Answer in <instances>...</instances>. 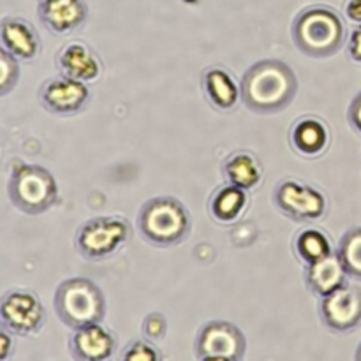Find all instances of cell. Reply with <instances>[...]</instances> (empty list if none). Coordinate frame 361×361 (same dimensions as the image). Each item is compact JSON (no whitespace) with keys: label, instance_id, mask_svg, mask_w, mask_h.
<instances>
[{"label":"cell","instance_id":"44dd1931","mask_svg":"<svg viewBox=\"0 0 361 361\" xmlns=\"http://www.w3.org/2000/svg\"><path fill=\"white\" fill-rule=\"evenodd\" d=\"M295 250L305 264L317 263L330 254H334L331 243L323 231L316 228L303 229L295 240Z\"/></svg>","mask_w":361,"mask_h":361},{"label":"cell","instance_id":"30bf717a","mask_svg":"<svg viewBox=\"0 0 361 361\" xmlns=\"http://www.w3.org/2000/svg\"><path fill=\"white\" fill-rule=\"evenodd\" d=\"M319 314L328 330L337 334L355 330L361 323V289L349 284L342 286L321 300Z\"/></svg>","mask_w":361,"mask_h":361},{"label":"cell","instance_id":"5b68a950","mask_svg":"<svg viewBox=\"0 0 361 361\" xmlns=\"http://www.w3.org/2000/svg\"><path fill=\"white\" fill-rule=\"evenodd\" d=\"M9 200L27 215L48 212L59 197V185L51 173L37 164L16 162L7 183Z\"/></svg>","mask_w":361,"mask_h":361},{"label":"cell","instance_id":"9a60e30c","mask_svg":"<svg viewBox=\"0 0 361 361\" xmlns=\"http://www.w3.org/2000/svg\"><path fill=\"white\" fill-rule=\"evenodd\" d=\"M56 66L62 76L76 81H94L101 76V62L97 55L81 42L63 46L56 55Z\"/></svg>","mask_w":361,"mask_h":361},{"label":"cell","instance_id":"cb8c5ba5","mask_svg":"<svg viewBox=\"0 0 361 361\" xmlns=\"http://www.w3.org/2000/svg\"><path fill=\"white\" fill-rule=\"evenodd\" d=\"M120 361H162V356L150 342L134 341L123 349Z\"/></svg>","mask_w":361,"mask_h":361},{"label":"cell","instance_id":"7402d4cb","mask_svg":"<svg viewBox=\"0 0 361 361\" xmlns=\"http://www.w3.org/2000/svg\"><path fill=\"white\" fill-rule=\"evenodd\" d=\"M337 254L349 277L361 281V228L349 229L342 236Z\"/></svg>","mask_w":361,"mask_h":361},{"label":"cell","instance_id":"4fadbf2b","mask_svg":"<svg viewBox=\"0 0 361 361\" xmlns=\"http://www.w3.org/2000/svg\"><path fill=\"white\" fill-rule=\"evenodd\" d=\"M69 351L76 361H109L116 351V338L101 323L74 330Z\"/></svg>","mask_w":361,"mask_h":361},{"label":"cell","instance_id":"7a4b0ae2","mask_svg":"<svg viewBox=\"0 0 361 361\" xmlns=\"http://www.w3.org/2000/svg\"><path fill=\"white\" fill-rule=\"evenodd\" d=\"M344 23L330 7H307L293 23V41L296 48L314 59H326L337 53L344 44Z\"/></svg>","mask_w":361,"mask_h":361},{"label":"cell","instance_id":"ac0fdd59","mask_svg":"<svg viewBox=\"0 0 361 361\" xmlns=\"http://www.w3.org/2000/svg\"><path fill=\"white\" fill-rule=\"evenodd\" d=\"M291 143L298 154L305 157H316L326 150L330 143V133L321 120L309 116L295 123L291 129Z\"/></svg>","mask_w":361,"mask_h":361},{"label":"cell","instance_id":"4dcf8cb0","mask_svg":"<svg viewBox=\"0 0 361 361\" xmlns=\"http://www.w3.org/2000/svg\"><path fill=\"white\" fill-rule=\"evenodd\" d=\"M355 361H361V344L358 345V351H356V360Z\"/></svg>","mask_w":361,"mask_h":361},{"label":"cell","instance_id":"7c38bea8","mask_svg":"<svg viewBox=\"0 0 361 361\" xmlns=\"http://www.w3.org/2000/svg\"><path fill=\"white\" fill-rule=\"evenodd\" d=\"M0 48L13 55L18 62H30L41 53V37L30 21L18 16L0 21Z\"/></svg>","mask_w":361,"mask_h":361},{"label":"cell","instance_id":"f1b7e54d","mask_svg":"<svg viewBox=\"0 0 361 361\" xmlns=\"http://www.w3.org/2000/svg\"><path fill=\"white\" fill-rule=\"evenodd\" d=\"M345 14L351 21L361 23V0H349L348 7H345Z\"/></svg>","mask_w":361,"mask_h":361},{"label":"cell","instance_id":"3957f363","mask_svg":"<svg viewBox=\"0 0 361 361\" xmlns=\"http://www.w3.org/2000/svg\"><path fill=\"white\" fill-rule=\"evenodd\" d=\"M53 305L59 319L71 330L102 323L106 316V300L101 288L85 277L60 282Z\"/></svg>","mask_w":361,"mask_h":361},{"label":"cell","instance_id":"83f0119b","mask_svg":"<svg viewBox=\"0 0 361 361\" xmlns=\"http://www.w3.org/2000/svg\"><path fill=\"white\" fill-rule=\"evenodd\" d=\"M349 53H351L353 60L361 62V25L358 28H355L351 39H349Z\"/></svg>","mask_w":361,"mask_h":361},{"label":"cell","instance_id":"ba28073f","mask_svg":"<svg viewBox=\"0 0 361 361\" xmlns=\"http://www.w3.org/2000/svg\"><path fill=\"white\" fill-rule=\"evenodd\" d=\"M274 203L286 217L296 222L319 221L326 214V197L298 180H284L274 190Z\"/></svg>","mask_w":361,"mask_h":361},{"label":"cell","instance_id":"d6986e66","mask_svg":"<svg viewBox=\"0 0 361 361\" xmlns=\"http://www.w3.org/2000/svg\"><path fill=\"white\" fill-rule=\"evenodd\" d=\"M222 173L231 185L249 190L261 182L263 168L256 155L249 154V152H236L226 159L222 164Z\"/></svg>","mask_w":361,"mask_h":361},{"label":"cell","instance_id":"9c48e42d","mask_svg":"<svg viewBox=\"0 0 361 361\" xmlns=\"http://www.w3.org/2000/svg\"><path fill=\"white\" fill-rule=\"evenodd\" d=\"M247 341L243 331L229 321H210L196 337L197 358H231L245 356Z\"/></svg>","mask_w":361,"mask_h":361},{"label":"cell","instance_id":"8992f818","mask_svg":"<svg viewBox=\"0 0 361 361\" xmlns=\"http://www.w3.org/2000/svg\"><path fill=\"white\" fill-rule=\"evenodd\" d=\"M130 228L120 217H95L76 233V249L90 261L106 259L129 242Z\"/></svg>","mask_w":361,"mask_h":361},{"label":"cell","instance_id":"e0dca14e","mask_svg":"<svg viewBox=\"0 0 361 361\" xmlns=\"http://www.w3.org/2000/svg\"><path fill=\"white\" fill-rule=\"evenodd\" d=\"M203 90L210 104L217 109H233L242 99L235 78L221 67H210L203 74Z\"/></svg>","mask_w":361,"mask_h":361},{"label":"cell","instance_id":"484cf974","mask_svg":"<svg viewBox=\"0 0 361 361\" xmlns=\"http://www.w3.org/2000/svg\"><path fill=\"white\" fill-rule=\"evenodd\" d=\"M13 353H14L13 334H9V331L0 324V361H9L11 356H13Z\"/></svg>","mask_w":361,"mask_h":361},{"label":"cell","instance_id":"ffe728a7","mask_svg":"<svg viewBox=\"0 0 361 361\" xmlns=\"http://www.w3.org/2000/svg\"><path fill=\"white\" fill-rule=\"evenodd\" d=\"M247 204L245 190L236 185H226L215 190L210 200V212L219 222H235Z\"/></svg>","mask_w":361,"mask_h":361},{"label":"cell","instance_id":"603a6c76","mask_svg":"<svg viewBox=\"0 0 361 361\" xmlns=\"http://www.w3.org/2000/svg\"><path fill=\"white\" fill-rule=\"evenodd\" d=\"M20 81V63L13 55L0 48V97L14 90Z\"/></svg>","mask_w":361,"mask_h":361},{"label":"cell","instance_id":"277c9868","mask_svg":"<svg viewBox=\"0 0 361 361\" xmlns=\"http://www.w3.org/2000/svg\"><path fill=\"white\" fill-rule=\"evenodd\" d=\"M137 228L141 236L152 245L171 247L189 236L190 215L176 197L159 196L141 207Z\"/></svg>","mask_w":361,"mask_h":361},{"label":"cell","instance_id":"d4e9b609","mask_svg":"<svg viewBox=\"0 0 361 361\" xmlns=\"http://www.w3.org/2000/svg\"><path fill=\"white\" fill-rule=\"evenodd\" d=\"M141 330H143V335L147 337V341L157 342L166 335L168 323H166V319L162 314H159V312L148 314V316L145 317Z\"/></svg>","mask_w":361,"mask_h":361},{"label":"cell","instance_id":"f546056e","mask_svg":"<svg viewBox=\"0 0 361 361\" xmlns=\"http://www.w3.org/2000/svg\"><path fill=\"white\" fill-rule=\"evenodd\" d=\"M200 361H238V360H231V358H201Z\"/></svg>","mask_w":361,"mask_h":361},{"label":"cell","instance_id":"5bb4252c","mask_svg":"<svg viewBox=\"0 0 361 361\" xmlns=\"http://www.w3.org/2000/svg\"><path fill=\"white\" fill-rule=\"evenodd\" d=\"M37 16L53 34H69L87 21L85 0H39Z\"/></svg>","mask_w":361,"mask_h":361},{"label":"cell","instance_id":"8fae6325","mask_svg":"<svg viewBox=\"0 0 361 361\" xmlns=\"http://www.w3.org/2000/svg\"><path fill=\"white\" fill-rule=\"evenodd\" d=\"M90 99V90L83 81L67 76L49 78L39 90V102L42 108L55 115H76Z\"/></svg>","mask_w":361,"mask_h":361},{"label":"cell","instance_id":"52a82bcc","mask_svg":"<svg viewBox=\"0 0 361 361\" xmlns=\"http://www.w3.org/2000/svg\"><path fill=\"white\" fill-rule=\"evenodd\" d=\"M44 307L35 293L13 289L0 296V324L9 334L30 337L44 326Z\"/></svg>","mask_w":361,"mask_h":361},{"label":"cell","instance_id":"2e32d148","mask_svg":"<svg viewBox=\"0 0 361 361\" xmlns=\"http://www.w3.org/2000/svg\"><path fill=\"white\" fill-rule=\"evenodd\" d=\"M348 271L342 264L341 257L337 252L330 254L324 259L317 263L307 264L305 268V282L314 295L324 296L331 295L334 291L341 289L342 286L348 284Z\"/></svg>","mask_w":361,"mask_h":361},{"label":"cell","instance_id":"4316f807","mask_svg":"<svg viewBox=\"0 0 361 361\" xmlns=\"http://www.w3.org/2000/svg\"><path fill=\"white\" fill-rule=\"evenodd\" d=\"M348 116H349V122H351V126L361 134V92L356 95L355 99H353L351 106H349Z\"/></svg>","mask_w":361,"mask_h":361},{"label":"cell","instance_id":"6da1fadb","mask_svg":"<svg viewBox=\"0 0 361 361\" xmlns=\"http://www.w3.org/2000/svg\"><path fill=\"white\" fill-rule=\"evenodd\" d=\"M296 92L298 80L295 71L286 62L275 59L256 62L240 81L243 104L261 115L286 109L296 97Z\"/></svg>","mask_w":361,"mask_h":361}]
</instances>
